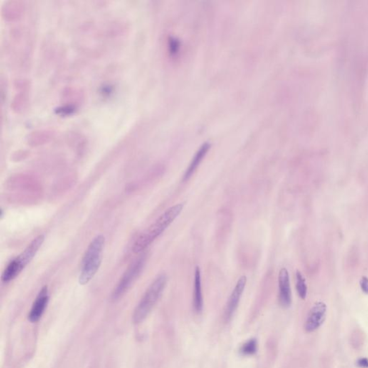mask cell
Wrapping results in <instances>:
<instances>
[{
	"label": "cell",
	"mask_w": 368,
	"mask_h": 368,
	"mask_svg": "<svg viewBox=\"0 0 368 368\" xmlns=\"http://www.w3.org/2000/svg\"><path fill=\"white\" fill-rule=\"evenodd\" d=\"M105 238L98 235L91 242L82 259L79 283L85 285L95 277L102 263Z\"/></svg>",
	"instance_id": "2"
},
{
	"label": "cell",
	"mask_w": 368,
	"mask_h": 368,
	"mask_svg": "<svg viewBox=\"0 0 368 368\" xmlns=\"http://www.w3.org/2000/svg\"><path fill=\"white\" fill-rule=\"evenodd\" d=\"M54 135L52 131L50 130H38L32 132L28 137V142L33 144H40L43 142H47L52 138Z\"/></svg>",
	"instance_id": "13"
},
{
	"label": "cell",
	"mask_w": 368,
	"mask_h": 368,
	"mask_svg": "<svg viewBox=\"0 0 368 368\" xmlns=\"http://www.w3.org/2000/svg\"><path fill=\"white\" fill-rule=\"evenodd\" d=\"M356 365L359 368H368V358L367 357H359L356 361Z\"/></svg>",
	"instance_id": "18"
},
{
	"label": "cell",
	"mask_w": 368,
	"mask_h": 368,
	"mask_svg": "<svg viewBox=\"0 0 368 368\" xmlns=\"http://www.w3.org/2000/svg\"><path fill=\"white\" fill-rule=\"evenodd\" d=\"M209 149V146L208 144H205L196 153L194 159H193L192 161L190 164L189 168L186 169V172H185L184 179H183L184 181H188L192 176V175L194 174L195 171L197 169L198 166H199L200 163L204 159L205 155L206 154Z\"/></svg>",
	"instance_id": "12"
},
{
	"label": "cell",
	"mask_w": 368,
	"mask_h": 368,
	"mask_svg": "<svg viewBox=\"0 0 368 368\" xmlns=\"http://www.w3.org/2000/svg\"><path fill=\"white\" fill-rule=\"evenodd\" d=\"M44 240V235H40L37 237L17 258L10 261L3 271L2 280L4 283H9L14 280L35 258Z\"/></svg>",
	"instance_id": "4"
},
{
	"label": "cell",
	"mask_w": 368,
	"mask_h": 368,
	"mask_svg": "<svg viewBox=\"0 0 368 368\" xmlns=\"http://www.w3.org/2000/svg\"><path fill=\"white\" fill-rule=\"evenodd\" d=\"M24 11L25 5L22 2L8 1L3 6L2 15L7 21H13L23 16Z\"/></svg>",
	"instance_id": "10"
},
{
	"label": "cell",
	"mask_w": 368,
	"mask_h": 368,
	"mask_svg": "<svg viewBox=\"0 0 368 368\" xmlns=\"http://www.w3.org/2000/svg\"><path fill=\"white\" fill-rule=\"evenodd\" d=\"M194 309L197 314L201 313L203 310L202 290H201V270L199 267H196L194 275Z\"/></svg>",
	"instance_id": "11"
},
{
	"label": "cell",
	"mask_w": 368,
	"mask_h": 368,
	"mask_svg": "<svg viewBox=\"0 0 368 368\" xmlns=\"http://www.w3.org/2000/svg\"><path fill=\"white\" fill-rule=\"evenodd\" d=\"M145 261V255H142L129 265L112 292V300H118L129 290L143 270Z\"/></svg>",
	"instance_id": "5"
},
{
	"label": "cell",
	"mask_w": 368,
	"mask_h": 368,
	"mask_svg": "<svg viewBox=\"0 0 368 368\" xmlns=\"http://www.w3.org/2000/svg\"><path fill=\"white\" fill-rule=\"evenodd\" d=\"M359 286L361 290L364 293L368 295V278L366 276H362L359 280Z\"/></svg>",
	"instance_id": "17"
},
{
	"label": "cell",
	"mask_w": 368,
	"mask_h": 368,
	"mask_svg": "<svg viewBox=\"0 0 368 368\" xmlns=\"http://www.w3.org/2000/svg\"><path fill=\"white\" fill-rule=\"evenodd\" d=\"M48 302H49L48 288V286L45 285L41 288L39 293L37 296L31 310H30L29 315H28V319L30 322H37L40 320L43 313H44Z\"/></svg>",
	"instance_id": "9"
},
{
	"label": "cell",
	"mask_w": 368,
	"mask_h": 368,
	"mask_svg": "<svg viewBox=\"0 0 368 368\" xmlns=\"http://www.w3.org/2000/svg\"><path fill=\"white\" fill-rule=\"evenodd\" d=\"M279 303L283 308H289L292 304V292L288 270L282 268L278 275Z\"/></svg>",
	"instance_id": "7"
},
{
	"label": "cell",
	"mask_w": 368,
	"mask_h": 368,
	"mask_svg": "<svg viewBox=\"0 0 368 368\" xmlns=\"http://www.w3.org/2000/svg\"><path fill=\"white\" fill-rule=\"evenodd\" d=\"M258 341L256 339H250L240 347V352L243 356H252L258 351Z\"/></svg>",
	"instance_id": "15"
},
{
	"label": "cell",
	"mask_w": 368,
	"mask_h": 368,
	"mask_svg": "<svg viewBox=\"0 0 368 368\" xmlns=\"http://www.w3.org/2000/svg\"><path fill=\"white\" fill-rule=\"evenodd\" d=\"M327 315V305L322 301H318L309 309L304 329L307 333L311 334L319 330L325 322Z\"/></svg>",
	"instance_id": "6"
},
{
	"label": "cell",
	"mask_w": 368,
	"mask_h": 368,
	"mask_svg": "<svg viewBox=\"0 0 368 368\" xmlns=\"http://www.w3.org/2000/svg\"><path fill=\"white\" fill-rule=\"evenodd\" d=\"M296 288H297V293L299 297L302 300H305L308 294V286H307V281L304 278L303 274L301 273L299 270H297L296 273Z\"/></svg>",
	"instance_id": "14"
},
{
	"label": "cell",
	"mask_w": 368,
	"mask_h": 368,
	"mask_svg": "<svg viewBox=\"0 0 368 368\" xmlns=\"http://www.w3.org/2000/svg\"><path fill=\"white\" fill-rule=\"evenodd\" d=\"M184 204L183 203L171 206L158 218L152 225L144 230L137 237L132 245V251L138 254L149 248L150 245L162 234L165 230L174 223L175 219L181 214Z\"/></svg>",
	"instance_id": "1"
},
{
	"label": "cell",
	"mask_w": 368,
	"mask_h": 368,
	"mask_svg": "<svg viewBox=\"0 0 368 368\" xmlns=\"http://www.w3.org/2000/svg\"><path fill=\"white\" fill-rule=\"evenodd\" d=\"M166 284H167V276L166 274H160L150 285L143 297L141 299L140 302L134 309L132 315V321L134 324L141 323L147 318L164 293Z\"/></svg>",
	"instance_id": "3"
},
{
	"label": "cell",
	"mask_w": 368,
	"mask_h": 368,
	"mask_svg": "<svg viewBox=\"0 0 368 368\" xmlns=\"http://www.w3.org/2000/svg\"><path fill=\"white\" fill-rule=\"evenodd\" d=\"M13 105H15L14 110L17 112L24 110L26 105H28V97L25 95H17Z\"/></svg>",
	"instance_id": "16"
},
{
	"label": "cell",
	"mask_w": 368,
	"mask_h": 368,
	"mask_svg": "<svg viewBox=\"0 0 368 368\" xmlns=\"http://www.w3.org/2000/svg\"><path fill=\"white\" fill-rule=\"evenodd\" d=\"M246 283L247 277L245 275L240 277L239 280L237 282L236 285L230 295L229 300L227 304L226 309H225V317L227 321L231 319L233 316L234 315L235 311L238 309L240 299H241L245 286H246Z\"/></svg>",
	"instance_id": "8"
}]
</instances>
